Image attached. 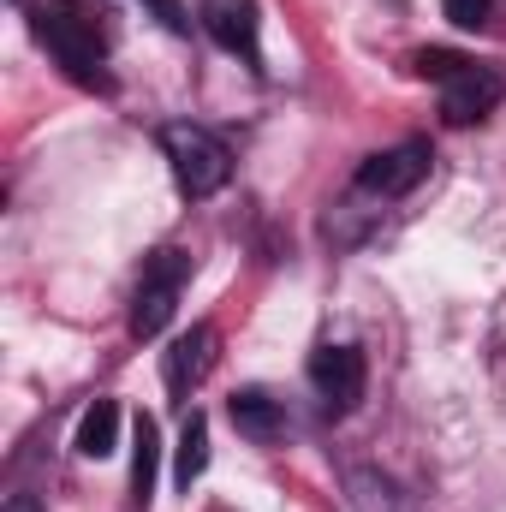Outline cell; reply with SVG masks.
I'll return each mask as SVG.
<instances>
[{
    "mask_svg": "<svg viewBox=\"0 0 506 512\" xmlns=\"http://www.w3.org/2000/svg\"><path fill=\"white\" fill-rule=\"evenodd\" d=\"M161 149H167V167H173V185L191 197V203H203V197H215L227 179H233V149L215 137V131L203 126H161Z\"/></svg>",
    "mask_w": 506,
    "mask_h": 512,
    "instance_id": "6da1fadb",
    "label": "cell"
},
{
    "mask_svg": "<svg viewBox=\"0 0 506 512\" xmlns=\"http://www.w3.org/2000/svg\"><path fill=\"white\" fill-rule=\"evenodd\" d=\"M36 42L60 60V72H66L72 84H84V90H108V72H102L108 54H102V36H96L84 18L48 6V12H36Z\"/></svg>",
    "mask_w": 506,
    "mask_h": 512,
    "instance_id": "7a4b0ae2",
    "label": "cell"
},
{
    "mask_svg": "<svg viewBox=\"0 0 506 512\" xmlns=\"http://www.w3.org/2000/svg\"><path fill=\"white\" fill-rule=\"evenodd\" d=\"M191 274V256L185 251H155L143 262V280H137V298H131V334L137 340H155L179 304V286Z\"/></svg>",
    "mask_w": 506,
    "mask_h": 512,
    "instance_id": "3957f363",
    "label": "cell"
},
{
    "mask_svg": "<svg viewBox=\"0 0 506 512\" xmlns=\"http://www.w3.org/2000/svg\"><path fill=\"white\" fill-rule=\"evenodd\" d=\"M429 143H399V149H381L358 167L352 179V197H370V203H393V197H411L423 179H429Z\"/></svg>",
    "mask_w": 506,
    "mask_h": 512,
    "instance_id": "277c9868",
    "label": "cell"
},
{
    "mask_svg": "<svg viewBox=\"0 0 506 512\" xmlns=\"http://www.w3.org/2000/svg\"><path fill=\"white\" fill-rule=\"evenodd\" d=\"M364 382H370V370H364L358 346H322L310 358V387H316V399H322L328 417H346L364 399Z\"/></svg>",
    "mask_w": 506,
    "mask_h": 512,
    "instance_id": "5b68a950",
    "label": "cell"
},
{
    "mask_svg": "<svg viewBox=\"0 0 506 512\" xmlns=\"http://www.w3.org/2000/svg\"><path fill=\"white\" fill-rule=\"evenodd\" d=\"M197 24L227 54H239L245 66H262V12H256V0H203L197 6Z\"/></svg>",
    "mask_w": 506,
    "mask_h": 512,
    "instance_id": "8992f818",
    "label": "cell"
},
{
    "mask_svg": "<svg viewBox=\"0 0 506 512\" xmlns=\"http://www.w3.org/2000/svg\"><path fill=\"white\" fill-rule=\"evenodd\" d=\"M495 102H501V72H495V66L465 60V66L441 84V114H447V126H471V120L495 114Z\"/></svg>",
    "mask_w": 506,
    "mask_h": 512,
    "instance_id": "52a82bcc",
    "label": "cell"
},
{
    "mask_svg": "<svg viewBox=\"0 0 506 512\" xmlns=\"http://www.w3.org/2000/svg\"><path fill=\"white\" fill-rule=\"evenodd\" d=\"M215 346H221V340H215V328H209V322H197L191 334H179V340H173V352H167V393H173L179 405H185V399L203 387V376L215 370Z\"/></svg>",
    "mask_w": 506,
    "mask_h": 512,
    "instance_id": "ba28073f",
    "label": "cell"
},
{
    "mask_svg": "<svg viewBox=\"0 0 506 512\" xmlns=\"http://www.w3.org/2000/svg\"><path fill=\"white\" fill-rule=\"evenodd\" d=\"M227 417H233V429H239L245 441H256V447H268V441H280V435H286V411H280V399H268L262 387L233 393Z\"/></svg>",
    "mask_w": 506,
    "mask_h": 512,
    "instance_id": "9c48e42d",
    "label": "cell"
},
{
    "mask_svg": "<svg viewBox=\"0 0 506 512\" xmlns=\"http://www.w3.org/2000/svg\"><path fill=\"white\" fill-rule=\"evenodd\" d=\"M131 512H149L155 501V459H161V429L149 417H137V441H131Z\"/></svg>",
    "mask_w": 506,
    "mask_h": 512,
    "instance_id": "30bf717a",
    "label": "cell"
},
{
    "mask_svg": "<svg viewBox=\"0 0 506 512\" xmlns=\"http://www.w3.org/2000/svg\"><path fill=\"white\" fill-rule=\"evenodd\" d=\"M209 471V417L203 411H191L185 417V429H179V459H173V483L191 495V483Z\"/></svg>",
    "mask_w": 506,
    "mask_h": 512,
    "instance_id": "8fae6325",
    "label": "cell"
},
{
    "mask_svg": "<svg viewBox=\"0 0 506 512\" xmlns=\"http://www.w3.org/2000/svg\"><path fill=\"white\" fill-rule=\"evenodd\" d=\"M114 441H120V405H114V399H96V405L84 411V423H78V453H84V459H108Z\"/></svg>",
    "mask_w": 506,
    "mask_h": 512,
    "instance_id": "7c38bea8",
    "label": "cell"
},
{
    "mask_svg": "<svg viewBox=\"0 0 506 512\" xmlns=\"http://www.w3.org/2000/svg\"><path fill=\"white\" fill-rule=\"evenodd\" d=\"M459 66H465V54H453V48H423V54H417V72L435 78V84H447Z\"/></svg>",
    "mask_w": 506,
    "mask_h": 512,
    "instance_id": "4fadbf2b",
    "label": "cell"
},
{
    "mask_svg": "<svg viewBox=\"0 0 506 512\" xmlns=\"http://www.w3.org/2000/svg\"><path fill=\"white\" fill-rule=\"evenodd\" d=\"M489 12H495V0H447V18H453L459 30H483Z\"/></svg>",
    "mask_w": 506,
    "mask_h": 512,
    "instance_id": "5bb4252c",
    "label": "cell"
},
{
    "mask_svg": "<svg viewBox=\"0 0 506 512\" xmlns=\"http://www.w3.org/2000/svg\"><path fill=\"white\" fill-rule=\"evenodd\" d=\"M143 12H149V18H161L173 36H185V30H191V12H185L179 0H143Z\"/></svg>",
    "mask_w": 506,
    "mask_h": 512,
    "instance_id": "9a60e30c",
    "label": "cell"
},
{
    "mask_svg": "<svg viewBox=\"0 0 506 512\" xmlns=\"http://www.w3.org/2000/svg\"><path fill=\"white\" fill-rule=\"evenodd\" d=\"M6 512H42V507H36L30 495H12V501H6Z\"/></svg>",
    "mask_w": 506,
    "mask_h": 512,
    "instance_id": "2e32d148",
    "label": "cell"
}]
</instances>
